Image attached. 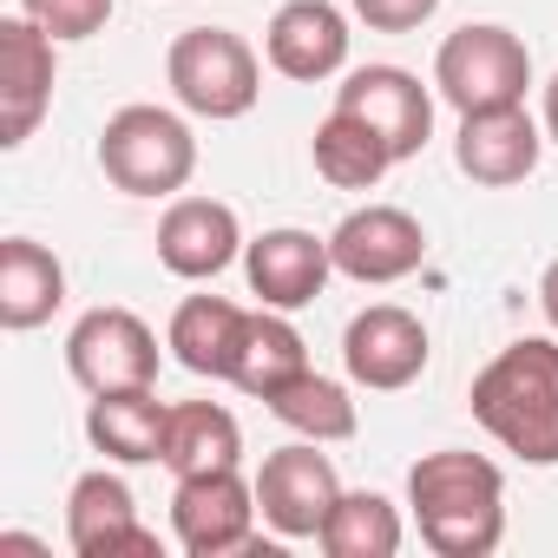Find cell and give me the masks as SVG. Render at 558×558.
<instances>
[{
    "instance_id": "cell-1",
    "label": "cell",
    "mask_w": 558,
    "mask_h": 558,
    "mask_svg": "<svg viewBox=\"0 0 558 558\" xmlns=\"http://www.w3.org/2000/svg\"><path fill=\"white\" fill-rule=\"evenodd\" d=\"M408 506H414L421 545L440 558H486L506 538V473L486 453H466V447L421 453L408 473Z\"/></svg>"
},
{
    "instance_id": "cell-2",
    "label": "cell",
    "mask_w": 558,
    "mask_h": 558,
    "mask_svg": "<svg viewBox=\"0 0 558 558\" xmlns=\"http://www.w3.org/2000/svg\"><path fill=\"white\" fill-rule=\"evenodd\" d=\"M473 421L525 466H558V336H519L473 375Z\"/></svg>"
},
{
    "instance_id": "cell-3",
    "label": "cell",
    "mask_w": 558,
    "mask_h": 558,
    "mask_svg": "<svg viewBox=\"0 0 558 558\" xmlns=\"http://www.w3.org/2000/svg\"><path fill=\"white\" fill-rule=\"evenodd\" d=\"M99 171L125 197H178L197 171V138L165 106H119L99 132Z\"/></svg>"
},
{
    "instance_id": "cell-4",
    "label": "cell",
    "mask_w": 558,
    "mask_h": 558,
    "mask_svg": "<svg viewBox=\"0 0 558 558\" xmlns=\"http://www.w3.org/2000/svg\"><path fill=\"white\" fill-rule=\"evenodd\" d=\"M165 80H171L178 106L210 119V125L243 119L263 99V60L230 27H184L171 40V53H165Z\"/></svg>"
},
{
    "instance_id": "cell-5",
    "label": "cell",
    "mask_w": 558,
    "mask_h": 558,
    "mask_svg": "<svg viewBox=\"0 0 558 558\" xmlns=\"http://www.w3.org/2000/svg\"><path fill=\"white\" fill-rule=\"evenodd\" d=\"M525 86H532V53H525V40L512 27L473 21V27L447 34L440 53H434V93L453 112L525 106Z\"/></svg>"
},
{
    "instance_id": "cell-6",
    "label": "cell",
    "mask_w": 558,
    "mask_h": 558,
    "mask_svg": "<svg viewBox=\"0 0 558 558\" xmlns=\"http://www.w3.org/2000/svg\"><path fill=\"white\" fill-rule=\"evenodd\" d=\"M336 499H342V480L323 440H290L256 466V512L276 538H323Z\"/></svg>"
},
{
    "instance_id": "cell-7",
    "label": "cell",
    "mask_w": 558,
    "mask_h": 558,
    "mask_svg": "<svg viewBox=\"0 0 558 558\" xmlns=\"http://www.w3.org/2000/svg\"><path fill=\"white\" fill-rule=\"evenodd\" d=\"M66 375L86 395H125L158 381V336L132 310H86L66 336Z\"/></svg>"
},
{
    "instance_id": "cell-8",
    "label": "cell",
    "mask_w": 558,
    "mask_h": 558,
    "mask_svg": "<svg viewBox=\"0 0 558 558\" xmlns=\"http://www.w3.org/2000/svg\"><path fill=\"white\" fill-rule=\"evenodd\" d=\"M256 480L236 466L223 473H191L171 493V532L191 558H223V551H256Z\"/></svg>"
},
{
    "instance_id": "cell-9",
    "label": "cell",
    "mask_w": 558,
    "mask_h": 558,
    "mask_svg": "<svg viewBox=\"0 0 558 558\" xmlns=\"http://www.w3.org/2000/svg\"><path fill=\"white\" fill-rule=\"evenodd\" d=\"M427 323L401 303H368L349 329H342V368L355 388L368 395H401L427 375Z\"/></svg>"
},
{
    "instance_id": "cell-10",
    "label": "cell",
    "mask_w": 558,
    "mask_h": 558,
    "mask_svg": "<svg viewBox=\"0 0 558 558\" xmlns=\"http://www.w3.org/2000/svg\"><path fill=\"white\" fill-rule=\"evenodd\" d=\"M329 256L342 276L381 290V283H401V276H414L427 263V230L401 204H362L329 230Z\"/></svg>"
},
{
    "instance_id": "cell-11",
    "label": "cell",
    "mask_w": 558,
    "mask_h": 558,
    "mask_svg": "<svg viewBox=\"0 0 558 558\" xmlns=\"http://www.w3.org/2000/svg\"><path fill=\"white\" fill-rule=\"evenodd\" d=\"M53 47L60 40L47 27H34L27 14L0 21V145L8 151H21L53 106V73H60Z\"/></svg>"
},
{
    "instance_id": "cell-12",
    "label": "cell",
    "mask_w": 558,
    "mask_h": 558,
    "mask_svg": "<svg viewBox=\"0 0 558 558\" xmlns=\"http://www.w3.org/2000/svg\"><path fill=\"white\" fill-rule=\"evenodd\" d=\"M243 276H250V296L263 310H303L329 290L336 256H329V236L283 223V230H263L243 243Z\"/></svg>"
},
{
    "instance_id": "cell-13",
    "label": "cell",
    "mask_w": 558,
    "mask_h": 558,
    "mask_svg": "<svg viewBox=\"0 0 558 558\" xmlns=\"http://www.w3.org/2000/svg\"><path fill=\"white\" fill-rule=\"evenodd\" d=\"M336 106L355 112L368 132L388 138L395 165L414 158L427 138H434V93L408 73V66H355L342 86H336Z\"/></svg>"
},
{
    "instance_id": "cell-14",
    "label": "cell",
    "mask_w": 558,
    "mask_h": 558,
    "mask_svg": "<svg viewBox=\"0 0 558 558\" xmlns=\"http://www.w3.org/2000/svg\"><path fill=\"white\" fill-rule=\"evenodd\" d=\"M263 60L283 80H336L349 66V14L336 0H283L263 27Z\"/></svg>"
},
{
    "instance_id": "cell-15",
    "label": "cell",
    "mask_w": 558,
    "mask_h": 558,
    "mask_svg": "<svg viewBox=\"0 0 558 558\" xmlns=\"http://www.w3.org/2000/svg\"><path fill=\"white\" fill-rule=\"evenodd\" d=\"M243 256V223L223 197H171L158 217V263L184 283H210Z\"/></svg>"
},
{
    "instance_id": "cell-16",
    "label": "cell",
    "mask_w": 558,
    "mask_h": 558,
    "mask_svg": "<svg viewBox=\"0 0 558 558\" xmlns=\"http://www.w3.org/2000/svg\"><path fill=\"white\" fill-rule=\"evenodd\" d=\"M538 151H545V132L525 106H493V112H460V138H453V158L473 184L486 191H506V184H525L538 171Z\"/></svg>"
},
{
    "instance_id": "cell-17",
    "label": "cell",
    "mask_w": 558,
    "mask_h": 558,
    "mask_svg": "<svg viewBox=\"0 0 558 558\" xmlns=\"http://www.w3.org/2000/svg\"><path fill=\"white\" fill-rule=\"evenodd\" d=\"M66 545L80 558H119V551H158V532L138 525V499L119 473H80L66 493Z\"/></svg>"
},
{
    "instance_id": "cell-18",
    "label": "cell",
    "mask_w": 558,
    "mask_h": 558,
    "mask_svg": "<svg viewBox=\"0 0 558 558\" xmlns=\"http://www.w3.org/2000/svg\"><path fill=\"white\" fill-rule=\"evenodd\" d=\"M60 303H66V263L34 236L0 243V329L27 336V329L53 323Z\"/></svg>"
},
{
    "instance_id": "cell-19",
    "label": "cell",
    "mask_w": 558,
    "mask_h": 558,
    "mask_svg": "<svg viewBox=\"0 0 558 558\" xmlns=\"http://www.w3.org/2000/svg\"><path fill=\"white\" fill-rule=\"evenodd\" d=\"M296 375H310V342L290 323V310H250L243 316V342L230 362V388L269 401L276 388H290Z\"/></svg>"
},
{
    "instance_id": "cell-20",
    "label": "cell",
    "mask_w": 558,
    "mask_h": 558,
    "mask_svg": "<svg viewBox=\"0 0 558 558\" xmlns=\"http://www.w3.org/2000/svg\"><path fill=\"white\" fill-rule=\"evenodd\" d=\"M243 316L250 310H236L230 296H184L171 329H165V349L178 355V368L230 381V362H236V342H243Z\"/></svg>"
},
{
    "instance_id": "cell-21",
    "label": "cell",
    "mask_w": 558,
    "mask_h": 558,
    "mask_svg": "<svg viewBox=\"0 0 558 558\" xmlns=\"http://www.w3.org/2000/svg\"><path fill=\"white\" fill-rule=\"evenodd\" d=\"M165 421L171 408L151 395V388H125V395H93L86 408V440L119 460V466H145L165 453Z\"/></svg>"
},
{
    "instance_id": "cell-22",
    "label": "cell",
    "mask_w": 558,
    "mask_h": 558,
    "mask_svg": "<svg viewBox=\"0 0 558 558\" xmlns=\"http://www.w3.org/2000/svg\"><path fill=\"white\" fill-rule=\"evenodd\" d=\"M243 460V427L223 401H178L171 421H165V453L158 466H171L178 480L191 473H223Z\"/></svg>"
},
{
    "instance_id": "cell-23",
    "label": "cell",
    "mask_w": 558,
    "mask_h": 558,
    "mask_svg": "<svg viewBox=\"0 0 558 558\" xmlns=\"http://www.w3.org/2000/svg\"><path fill=\"white\" fill-rule=\"evenodd\" d=\"M310 158H316V178H323V184H336V191H375V184L395 171L388 138H381V132H368V125H362L355 112H342V106L316 125Z\"/></svg>"
},
{
    "instance_id": "cell-24",
    "label": "cell",
    "mask_w": 558,
    "mask_h": 558,
    "mask_svg": "<svg viewBox=\"0 0 558 558\" xmlns=\"http://www.w3.org/2000/svg\"><path fill=\"white\" fill-rule=\"evenodd\" d=\"M269 414L283 421L296 440H355V427H362V414H355V401H349V388L342 381H329V375H296L290 388H276L269 395Z\"/></svg>"
},
{
    "instance_id": "cell-25",
    "label": "cell",
    "mask_w": 558,
    "mask_h": 558,
    "mask_svg": "<svg viewBox=\"0 0 558 558\" xmlns=\"http://www.w3.org/2000/svg\"><path fill=\"white\" fill-rule=\"evenodd\" d=\"M401 506L381 499V493H342L329 525H323V551L329 558H395L401 551Z\"/></svg>"
},
{
    "instance_id": "cell-26",
    "label": "cell",
    "mask_w": 558,
    "mask_h": 558,
    "mask_svg": "<svg viewBox=\"0 0 558 558\" xmlns=\"http://www.w3.org/2000/svg\"><path fill=\"white\" fill-rule=\"evenodd\" d=\"M21 14L47 27L53 40H93L112 21V0H21Z\"/></svg>"
},
{
    "instance_id": "cell-27",
    "label": "cell",
    "mask_w": 558,
    "mask_h": 558,
    "mask_svg": "<svg viewBox=\"0 0 558 558\" xmlns=\"http://www.w3.org/2000/svg\"><path fill=\"white\" fill-rule=\"evenodd\" d=\"M440 14V0H355V21H368L375 34H414Z\"/></svg>"
},
{
    "instance_id": "cell-28",
    "label": "cell",
    "mask_w": 558,
    "mask_h": 558,
    "mask_svg": "<svg viewBox=\"0 0 558 558\" xmlns=\"http://www.w3.org/2000/svg\"><path fill=\"white\" fill-rule=\"evenodd\" d=\"M538 310H545V323H551V336H558V256H551L545 276H538Z\"/></svg>"
},
{
    "instance_id": "cell-29",
    "label": "cell",
    "mask_w": 558,
    "mask_h": 558,
    "mask_svg": "<svg viewBox=\"0 0 558 558\" xmlns=\"http://www.w3.org/2000/svg\"><path fill=\"white\" fill-rule=\"evenodd\" d=\"M545 132L558 138V73H551V86H545Z\"/></svg>"
}]
</instances>
